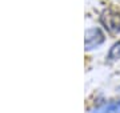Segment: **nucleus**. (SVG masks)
<instances>
[{"instance_id":"1","label":"nucleus","mask_w":120,"mask_h":113,"mask_svg":"<svg viewBox=\"0 0 120 113\" xmlns=\"http://www.w3.org/2000/svg\"><path fill=\"white\" fill-rule=\"evenodd\" d=\"M100 23L111 35L120 33V12H117L115 9H104L100 15Z\"/></svg>"},{"instance_id":"2","label":"nucleus","mask_w":120,"mask_h":113,"mask_svg":"<svg viewBox=\"0 0 120 113\" xmlns=\"http://www.w3.org/2000/svg\"><path fill=\"white\" fill-rule=\"evenodd\" d=\"M104 33L99 28H90L84 35V48L86 51H92L104 43Z\"/></svg>"},{"instance_id":"3","label":"nucleus","mask_w":120,"mask_h":113,"mask_svg":"<svg viewBox=\"0 0 120 113\" xmlns=\"http://www.w3.org/2000/svg\"><path fill=\"white\" fill-rule=\"evenodd\" d=\"M92 113H120V100H113L92 109Z\"/></svg>"},{"instance_id":"4","label":"nucleus","mask_w":120,"mask_h":113,"mask_svg":"<svg viewBox=\"0 0 120 113\" xmlns=\"http://www.w3.org/2000/svg\"><path fill=\"white\" fill-rule=\"evenodd\" d=\"M107 59L109 61H115L120 59V40H117L111 48H109V52H108Z\"/></svg>"}]
</instances>
